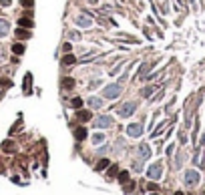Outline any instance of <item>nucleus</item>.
I'll use <instances>...</instances> for the list:
<instances>
[{
	"instance_id": "24",
	"label": "nucleus",
	"mask_w": 205,
	"mask_h": 195,
	"mask_svg": "<svg viewBox=\"0 0 205 195\" xmlns=\"http://www.w3.org/2000/svg\"><path fill=\"white\" fill-rule=\"evenodd\" d=\"M175 195H183V193H175Z\"/></svg>"
},
{
	"instance_id": "18",
	"label": "nucleus",
	"mask_w": 205,
	"mask_h": 195,
	"mask_svg": "<svg viewBox=\"0 0 205 195\" xmlns=\"http://www.w3.org/2000/svg\"><path fill=\"white\" fill-rule=\"evenodd\" d=\"M101 105H103V101H101V99H91V107H97V109H99Z\"/></svg>"
},
{
	"instance_id": "13",
	"label": "nucleus",
	"mask_w": 205,
	"mask_h": 195,
	"mask_svg": "<svg viewBox=\"0 0 205 195\" xmlns=\"http://www.w3.org/2000/svg\"><path fill=\"white\" fill-rule=\"evenodd\" d=\"M75 135H76V139H85V137H86V131H85V129H76V133H75Z\"/></svg>"
},
{
	"instance_id": "7",
	"label": "nucleus",
	"mask_w": 205,
	"mask_h": 195,
	"mask_svg": "<svg viewBox=\"0 0 205 195\" xmlns=\"http://www.w3.org/2000/svg\"><path fill=\"white\" fill-rule=\"evenodd\" d=\"M76 24H81V26H91V20H89V16L81 14L79 18H76Z\"/></svg>"
},
{
	"instance_id": "8",
	"label": "nucleus",
	"mask_w": 205,
	"mask_h": 195,
	"mask_svg": "<svg viewBox=\"0 0 205 195\" xmlns=\"http://www.w3.org/2000/svg\"><path fill=\"white\" fill-rule=\"evenodd\" d=\"M8 22H6V20H0V36H6V34H8Z\"/></svg>"
},
{
	"instance_id": "14",
	"label": "nucleus",
	"mask_w": 205,
	"mask_h": 195,
	"mask_svg": "<svg viewBox=\"0 0 205 195\" xmlns=\"http://www.w3.org/2000/svg\"><path fill=\"white\" fill-rule=\"evenodd\" d=\"M20 26H26V28H28V26H32V20L30 18H20Z\"/></svg>"
},
{
	"instance_id": "19",
	"label": "nucleus",
	"mask_w": 205,
	"mask_h": 195,
	"mask_svg": "<svg viewBox=\"0 0 205 195\" xmlns=\"http://www.w3.org/2000/svg\"><path fill=\"white\" fill-rule=\"evenodd\" d=\"M127 177H129V173H127V171H123V173H121V175H119V179H121V181H123V183H125V181H127Z\"/></svg>"
},
{
	"instance_id": "12",
	"label": "nucleus",
	"mask_w": 205,
	"mask_h": 195,
	"mask_svg": "<svg viewBox=\"0 0 205 195\" xmlns=\"http://www.w3.org/2000/svg\"><path fill=\"white\" fill-rule=\"evenodd\" d=\"M79 119H81V121H89V119H91V113L89 111H81L79 113Z\"/></svg>"
},
{
	"instance_id": "11",
	"label": "nucleus",
	"mask_w": 205,
	"mask_h": 195,
	"mask_svg": "<svg viewBox=\"0 0 205 195\" xmlns=\"http://www.w3.org/2000/svg\"><path fill=\"white\" fill-rule=\"evenodd\" d=\"M16 36H18V38H28L30 32H28V30H22V28H20V30H16Z\"/></svg>"
},
{
	"instance_id": "25",
	"label": "nucleus",
	"mask_w": 205,
	"mask_h": 195,
	"mask_svg": "<svg viewBox=\"0 0 205 195\" xmlns=\"http://www.w3.org/2000/svg\"><path fill=\"white\" fill-rule=\"evenodd\" d=\"M155 195H157V193H155Z\"/></svg>"
},
{
	"instance_id": "9",
	"label": "nucleus",
	"mask_w": 205,
	"mask_h": 195,
	"mask_svg": "<svg viewBox=\"0 0 205 195\" xmlns=\"http://www.w3.org/2000/svg\"><path fill=\"white\" fill-rule=\"evenodd\" d=\"M139 151H141V155H143L145 159L151 155V149H149V145H141V147H139Z\"/></svg>"
},
{
	"instance_id": "5",
	"label": "nucleus",
	"mask_w": 205,
	"mask_h": 195,
	"mask_svg": "<svg viewBox=\"0 0 205 195\" xmlns=\"http://www.w3.org/2000/svg\"><path fill=\"white\" fill-rule=\"evenodd\" d=\"M119 93H121L119 85H111V87H107L105 91H103V95H105L107 99H117V97H119Z\"/></svg>"
},
{
	"instance_id": "1",
	"label": "nucleus",
	"mask_w": 205,
	"mask_h": 195,
	"mask_svg": "<svg viewBox=\"0 0 205 195\" xmlns=\"http://www.w3.org/2000/svg\"><path fill=\"white\" fill-rule=\"evenodd\" d=\"M161 175H163V165H161V163H155V165H151L147 169V177H149V179H153V181L161 179Z\"/></svg>"
},
{
	"instance_id": "23",
	"label": "nucleus",
	"mask_w": 205,
	"mask_h": 195,
	"mask_svg": "<svg viewBox=\"0 0 205 195\" xmlns=\"http://www.w3.org/2000/svg\"><path fill=\"white\" fill-rule=\"evenodd\" d=\"M0 4H2V6H8V4H10V0H0Z\"/></svg>"
},
{
	"instance_id": "2",
	"label": "nucleus",
	"mask_w": 205,
	"mask_h": 195,
	"mask_svg": "<svg viewBox=\"0 0 205 195\" xmlns=\"http://www.w3.org/2000/svg\"><path fill=\"white\" fill-rule=\"evenodd\" d=\"M183 181H185V185H189V187H193V185H197L199 183V173L197 171H185V177H183Z\"/></svg>"
},
{
	"instance_id": "16",
	"label": "nucleus",
	"mask_w": 205,
	"mask_h": 195,
	"mask_svg": "<svg viewBox=\"0 0 205 195\" xmlns=\"http://www.w3.org/2000/svg\"><path fill=\"white\" fill-rule=\"evenodd\" d=\"M75 56H71V54H67V56H64V59H62V63H64V64H72V63H75Z\"/></svg>"
},
{
	"instance_id": "21",
	"label": "nucleus",
	"mask_w": 205,
	"mask_h": 195,
	"mask_svg": "<svg viewBox=\"0 0 205 195\" xmlns=\"http://www.w3.org/2000/svg\"><path fill=\"white\" fill-rule=\"evenodd\" d=\"M81 105H82L81 99H75V101H72V107H81Z\"/></svg>"
},
{
	"instance_id": "17",
	"label": "nucleus",
	"mask_w": 205,
	"mask_h": 195,
	"mask_svg": "<svg viewBox=\"0 0 205 195\" xmlns=\"http://www.w3.org/2000/svg\"><path fill=\"white\" fill-rule=\"evenodd\" d=\"M12 50H14L16 54H22L24 52V46H22V44H14V46H12Z\"/></svg>"
},
{
	"instance_id": "15",
	"label": "nucleus",
	"mask_w": 205,
	"mask_h": 195,
	"mask_svg": "<svg viewBox=\"0 0 205 195\" xmlns=\"http://www.w3.org/2000/svg\"><path fill=\"white\" fill-rule=\"evenodd\" d=\"M103 141H105V137L101 135V133H99V135H95V137H93V143H95V145H99V143H103Z\"/></svg>"
},
{
	"instance_id": "10",
	"label": "nucleus",
	"mask_w": 205,
	"mask_h": 195,
	"mask_svg": "<svg viewBox=\"0 0 205 195\" xmlns=\"http://www.w3.org/2000/svg\"><path fill=\"white\" fill-rule=\"evenodd\" d=\"M105 167H109V159H101V161L97 163V171H103Z\"/></svg>"
},
{
	"instance_id": "22",
	"label": "nucleus",
	"mask_w": 205,
	"mask_h": 195,
	"mask_svg": "<svg viewBox=\"0 0 205 195\" xmlns=\"http://www.w3.org/2000/svg\"><path fill=\"white\" fill-rule=\"evenodd\" d=\"M115 173H117V167H111L109 169V177H115Z\"/></svg>"
},
{
	"instance_id": "6",
	"label": "nucleus",
	"mask_w": 205,
	"mask_h": 195,
	"mask_svg": "<svg viewBox=\"0 0 205 195\" xmlns=\"http://www.w3.org/2000/svg\"><path fill=\"white\" fill-rule=\"evenodd\" d=\"M141 133H143V127H141V125H137V123L127 127V135H129V137H139Z\"/></svg>"
},
{
	"instance_id": "4",
	"label": "nucleus",
	"mask_w": 205,
	"mask_h": 195,
	"mask_svg": "<svg viewBox=\"0 0 205 195\" xmlns=\"http://www.w3.org/2000/svg\"><path fill=\"white\" fill-rule=\"evenodd\" d=\"M111 125H113V117H109V115H103V117L95 119V127L105 129V127H111Z\"/></svg>"
},
{
	"instance_id": "20",
	"label": "nucleus",
	"mask_w": 205,
	"mask_h": 195,
	"mask_svg": "<svg viewBox=\"0 0 205 195\" xmlns=\"http://www.w3.org/2000/svg\"><path fill=\"white\" fill-rule=\"evenodd\" d=\"M62 83H64V87H67V88H71V87H72V81H71V78H64Z\"/></svg>"
},
{
	"instance_id": "3",
	"label": "nucleus",
	"mask_w": 205,
	"mask_h": 195,
	"mask_svg": "<svg viewBox=\"0 0 205 195\" xmlns=\"http://www.w3.org/2000/svg\"><path fill=\"white\" fill-rule=\"evenodd\" d=\"M135 109H137V103H125L123 107L119 109V115L121 117H131L135 113Z\"/></svg>"
}]
</instances>
